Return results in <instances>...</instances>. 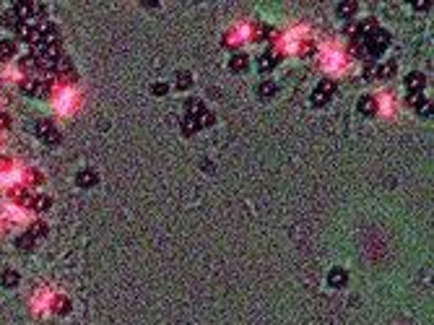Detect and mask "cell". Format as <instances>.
<instances>
[{
	"mask_svg": "<svg viewBox=\"0 0 434 325\" xmlns=\"http://www.w3.org/2000/svg\"><path fill=\"white\" fill-rule=\"evenodd\" d=\"M11 198H13V200H16V203H29V200H26V198H29V195H26L24 190H11Z\"/></svg>",
	"mask_w": 434,
	"mask_h": 325,
	"instance_id": "28",
	"label": "cell"
},
{
	"mask_svg": "<svg viewBox=\"0 0 434 325\" xmlns=\"http://www.w3.org/2000/svg\"><path fill=\"white\" fill-rule=\"evenodd\" d=\"M8 164H11L8 159H0V169H5V167H8Z\"/></svg>",
	"mask_w": 434,
	"mask_h": 325,
	"instance_id": "35",
	"label": "cell"
},
{
	"mask_svg": "<svg viewBox=\"0 0 434 325\" xmlns=\"http://www.w3.org/2000/svg\"><path fill=\"white\" fill-rule=\"evenodd\" d=\"M75 182H78L81 187H94L99 182V175L94 169H81L78 175H75Z\"/></svg>",
	"mask_w": 434,
	"mask_h": 325,
	"instance_id": "8",
	"label": "cell"
},
{
	"mask_svg": "<svg viewBox=\"0 0 434 325\" xmlns=\"http://www.w3.org/2000/svg\"><path fill=\"white\" fill-rule=\"evenodd\" d=\"M195 130H200V123H198V117H182V133L185 135H193Z\"/></svg>",
	"mask_w": 434,
	"mask_h": 325,
	"instance_id": "16",
	"label": "cell"
},
{
	"mask_svg": "<svg viewBox=\"0 0 434 325\" xmlns=\"http://www.w3.org/2000/svg\"><path fill=\"white\" fill-rule=\"evenodd\" d=\"M247 65H250L247 55H234V57H232V63H229L232 73H245V71H247Z\"/></svg>",
	"mask_w": 434,
	"mask_h": 325,
	"instance_id": "12",
	"label": "cell"
},
{
	"mask_svg": "<svg viewBox=\"0 0 434 325\" xmlns=\"http://www.w3.org/2000/svg\"><path fill=\"white\" fill-rule=\"evenodd\" d=\"M0 284H3L5 289L18 286V273H16V271H3V273H0Z\"/></svg>",
	"mask_w": 434,
	"mask_h": 325,
	"instance_id": "14",
	"label": "cell"
},
{
	"mask_svg": "<svg viewBox=\"0 0 434 325\" xmlns=\"http://www.w3.org/2000/svg\"><path fill=\"white\" fill-rule=\"evenodd\" d=\"M190 86H193V75L187 71H180L177 73V89H190Z\"/></svg>",
	"mask_w": 434,
	"mask_h": 325,
	"instance_id": "21",
	"label": "cell"
},
{
	"mask_svg": "<svg viewBox=\"0 0 434 325\" xmlns=\"http://www.w3.org/2000/svg\"><path fill=\"white\" fill-rule=\"evenodd\" d=\"M393 73H395V63H387V65H380V68H377V75H380V78H390Z\"/></svg>",
	"mask_w": 434,
	"mask_h": 325,
	"instance_id": "25",
	"label": "cell"
},
{
	"mask_svg": "<svg viewBox=\"0 0 434 325\" xmlns=\"http://www.w3.org/2000/svg\"><path fill=\"white\" fill-rule=\"evenodd\" d=\"M387 44H390V34L385 32V29H375L372 32V36L367 39V52H369V57H380L382 52L387 50Z\"/></svg>",
	"mask_w": 434,
	"mask_h": 325,
	"instance_id": "1",
	"label": "cell"
},
{
	"mask_svg": "<svg viewBox=\"0 0 434 325\" xmlns=\"http://www.w3.org/2000/svg\"><path fill=\"white\" fill-rule=\"evenodd\" d=\"M257 94H260V96H273V94H276V84H271V81H263V84L257 86Z\"/></svg>",
	"mask_w": 434,
	"mask_h": 325,
	"instance_id": "24",
	"label": "cell"
},
{
	"mask_svg": "<svg viewBox=\"0 0 434 325\" xmlns=\"http://www.w3.org/2000/svg\"><path fill=\"white\" fill-rule=\"evenodd\" d=\"M328 281H330V286H336V289H341L346 281H348V276H346V271L344 268H333L330 273H328Z\"/></svg>",
	"mask_w": 434,
	"mask_h": 325,
	"instance_id": "10",
	"label": "cell"
},
{
	"mask_svg": "<svg viewBox=\"0 0 434 325\" xmlns=\"http://www.w3.org/2000/svg\"><path fill=\"white\" fill-rule=\"evenodd\" d=\"M29 180H32V182H36V185H39V182H44L42 172H36V169H32V172H29Z\"/></svg>",
	"mask_w": 434,
	"mask_h": 325,
	"instance_id": "33",
	"label": "cell"
},
{
	"mask_svg": "<svg viewBox=\"0 0 434 325\" xmlns=\"http://www.w3.org/2000/svg\"><path fill=\"white\" fill-rule=\"evenodd\" d=\"M16 247H18L21 253H29V250H32V247H34V234H32V232L21 234V237L16 239Z\"/></svg>",
	"mask_w": 434,
	"mask_h": 325,
	"instance_id": "15",
	"label": "cell"
},
{
	"mask_svg": "<svg viewBox=\"0 0 434 325\" xmlns=\"http://www.w3.org/2000/svg\"><path fill=\"white\" fill-rule=\"evenodd\" d=\"M29 206H32L34 211H47V208L52 206V200H50V195H36V198L29 203Z\"/></svg>",
	"mask_w": 434,
	"mask_h": 325,
	"instance_id": "19",
	"label": "cell"
},
{
	"mask_svg": "<svg viewBox=\"0 0 434 325\" xmlns=\"http://www.w3.org/2000/svg\"><path fill=\"white\" fill-rule=\"evenodd\" d=\"M3 24L8 26V29H13V32H16V29L21 26V18H18V13L13 11V8H11V11H5V16H3Z\"/></svg>",
	"mask_w": 434,
	"mask_h": 325,
	"instance_id": "18",
	"label": "cell"
},
{
	"mask_svg": "<svg viewBox=\"0 0 434 325\" xmlns=\"http://www.w3.org/2000/svg\"><path fill=\"white\" fill-rule=\"evenodd\" d=\"M356 8H359L356 3H338L336 13H338V18H351L354 13H356Z\"/></svg>",
	"mask_w": 434,
	"mask_h": 325,
	"instance_id": "17",
	"label": "cell"
},
{
	"mask_svg": "<svg viewBox=\"0 0 434 325\" xmlns=\"http://www.w3.org/2000/svg\"><path fill=\"white\" fill-rule=\"evenodd\" d=\"M11 57H16V42L0 39V60H11Z\"/></svg>",
	"mask_w": 434,
	"mask_h": 325,
	"instance_id": "11",
	"label": "cell"
},
{
	"mask_svg": "<svg viewBox=\"0 0 434 325\" xmlns=\"http://www.w3.org/2000/svg\"><path fill=\"white\" fill-rule=\"evenodd\" d=\"M13 11L18 13V18H44L47 16V5L44 3H16Z\"/></svg>",
	"mask_w": 434,
	"mask_h": 325,
	"instance_id": "2",
	"label": "cell"
},
{
	"mask_svg": "<svg viewBox=\"0 0 434 325\" xmlns=\"http://www.w3.org/2000/svg\"><path fill=\"white\" fill-rule=\"evenodd\" d=\"M16 32H18V39H24V42H29V44H39V29H36V26L21 24Z\"/></svg>",
	"mask_w": 434,
	"mask_h": 325,
	"instance_id": "7",
	"label": "cell"
},
{
	"mask_svg": "<svg viewBox=\"0 0 434 325\" xmlns=\"http://www.w3.org/2000/svg\"><path fill=\"white\" fill-rule=\"evenodd\" d=\"M418 115H421V117H429V115H432V102L424 99L421 104H418Z\"/></svg>",
	"mask_w": 434,
	"mask_h": 325,
	"instance_id": "27",
	"label": "cell"
},
{
	"mask_svg": "<svg viewBox=\"0 0 434 325\" xmlns=\"http://www.w3.org/2000/svg\"><path fill=\"white\" fill-rule=\"evenodd\" d=\"M406 102H408V104H414V107H418V104L424 102V96H421V94H408V96H406Z\"/></svg>",
	"mask_w": 434,
	"mask_h": 325,
	"instance_id": "30",
	"label": "cell"
},
{
	"mask_svg": "<svg viewBox=\"0 0 434 325\" xmlns=\"http://www.w3.org/2000/svg\"><path fill=\"white\" fill-rule=\"evenodd\" d=\"M200 125H213V112H203V117H198Z\"/></svg>",
	"mask_w": 434,
	"mask_h": 325,
	"instance_id": "31",
	"label": "cell"
},
{
	"mask_svg": "<svg viewBox=\"0 0 434 325\" xmlns=\"http://www.w3.org/2000/svg\"><path fill=\"white\" fill-rule=\"evenodd\" d=\"M36 135L47 143V146H57L60 143V133H57V127L50 123V120H39L36 123Z\"/></svg>",
	"mask_w": 434,
	"mask_h": 325,
	"instance_id": "4",
	"label": "cell"
},
{
	"mask_svg": "<svg viewBox=\"0 0 434 325\" xmlns=\"http://www.w3.org/2000/svg\"><path fill=\"white\" fill-rule=\"evenodd\" d=\"M278 52H265V55H260V60H257V68H260V73H271V68L278 63Z\"/></svg>",
	"mask_w": 434,
	"mask_h": 325,
	"instance_id": "9",
	"label": "cell"
},
{
	"mask_svg": "<svg viewBox=\"0 0 434 325\" xmlns=\"http://www.w3.org/2000/svg\"><path fill=\"white\" fill-rule=\"evenodd\" d=\"M424 84H426V75H424V73H408V75H406V89H408V94H421Z\"/></svg>",
	"mask_w": 434,
	"mask_h": 325,
	"instance_id": "5",
	"label": "cell"
},
{
	"mask_svg": "<svg viewBox=\"0 0 434 325\" xmlns=\"http://www.w3.org/2000/svg\"><path fill=\"white\" fill-rule=\"evenodd\" d=\"M333 94H336V84H333V81H320L317 89L312 91V104H315V107H323V104H328L333 99Z\"/></svg>",
	"mask_w": 434,
	"mask_h": 325,
	"instance_id": "3",
	"label": "cell"
},
{
	"mask_svg": "<svg viewBox=\"0 0 434 325\" xmlns=\"http://www.w3.org/2000/svg\"><path fill=\"white\" fill-rule=\"evenodd\" d=\"M356 109H359V115H367V117H372V115H377V99L375 96H362L359 102H356Z\"/></svg>",
	"mask_w": 434,
	"mask_h": 325,
	"instance_id": "6",
	"label": "cell"
},
{
	"mask_svg": "<svg viewBox=\"0 0 434 325\" xmlns=\"http://www.w3.org/2000/svg\"><path fill=\"white\" fill-rule=\"evenodd\" d=\"M32 234H34V239L42 237V234H47V226H44V224H36V226H32Z\"/></svg>",
	"mask_w": 434,
	"mask_h": 325,
	"instance_id": "32",
	"label": "cell"
},
{
	"mask_svg": "<svg viewBox=\"0 0 434 325\" xmlns=\"http://www.w3.org/2000/svg\"><path fill=\"white\" fill-rule=\"evenodd\" d=\"M21 71H24V73H34V71H36V57L29 55V57L21 60Z\"/></svg>",
	"mask_w": 434,
	"mask_h": 325,
	"instance_id": "22",
	"label": "cell"
},
{
	"mask_svg": "<svg viewBox=\"0 0 434 325\" xmlns=\"http://www.w3.org/2000/svg\"><path fill=\"white\" fill-rule=\"evenodd\" d=\"M166 91H169L166 84H154V86H151V94H156V96H164Z\"/></svg>",
	"mask_w": 434,
	"mask_h": 325,
	"instance_id": "29",
	"label": "cell"
},
{
	"mask_svg": "<svg viewBox=\"0 0 434 325\" xmlns=\"http://www.w3.org/2000/svg\"><path fill=\"white\" fill-rule=\"evenodd\" d=\"M50 91H52V86H50V84H36V94H34V96L44 99V96H50Z\"/></svg>",
	"mask_w": 434,
	"mask_h": 325,
	"instance_id": "26",
	"label": "cell"
},
{
	"mask_svg": "<svg viewBox=\"0 0 434 325\" xmlns=\"http://www.w3.org/2000/svg\"><path fill=\"white\" fill-rule=\"evenodd\" d=\"M52 309L60 315H65V312H71V302H68V297H55V302H52Z\"/></svg>",
	"mask_w": 434,
	"mask_h": 325,
	"instance_id": "20",
	"label": "cell"
},
{
	"mask_svg": "<svg viewBox=\"0 0 434 325\" xmlns=\"http://www.w3.org/2000/svg\"><path fill=\"white\" fill-rule=\"evenodd\" d=\"M8 125H11V117L5 112H0V127H8Z\"/></svg>",
	"mask_w": 434,
	"mask_h": 325,
	"instance_id": "34",
	"label": "cell"
},
{
	"mask_svg": "<svg viewBox=\"0 0 434 325\" xmlns=\"http://www.w3.org/2000/svg\"><path fill=\"white\" fill-rule=\"evenodd\" d=\"M36 84H39V81H34V78H26L24 84H21V91H24L26 96H34V94H36Z\"/></svg>",
	"mask_w": 434,
	"mask_h": 325,
	"instance_id": "23",
	"label": "cell"
},
{
	"mask_svg": "<svg viewBox=\"0 0 434 325\" xmlns=\"http://www.w3.org/2000/svg\"><path fill=\"white\" fill-rule=\"evenodd\" d=\"M185 109H187V117H200L203 112H205V107H203L200 99H187Z\"/></svg>",
	"mask_w": 434,
	"mask_h": 325,
	"instance_id": "13",
	"label": "cell"
}]
</instances>
